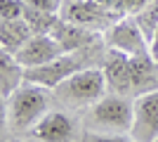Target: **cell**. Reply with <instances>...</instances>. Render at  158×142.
I'll use <instances>...</instances> for the list:
<instances>
[{"label":"cell","mask_w":158,"mask_h":142,"mask_svg":"<svg viewBox=\"0 0 158 142\" xmlns=\"http://www.w3.org/2000/svg\"><path fill=\"white\" fill-rule=\"evenodd\" d=\"M7 102V114L14 130H28L47 114L50 93L43 85H35L31 81H24L19 88L10 95Z\"/></svg>","instance_id":"cell-1"},{"label":"cell","mask_w":158,"mask_h":142,"mask_svg":"<svg viewBox=\"0 0 158 142\" xmlns=\"http://www.w3.org/2000/svg\"><path fill=\"white\" fill-rule=\"evenodd\" d=\"M135 102L127 95H104L90 109V126L92 133H127L132 130Z\"/></svg>","instance_id":"cell-2"},{"label":"cell","mask_w":158,"mask_h":142,"mask_svg":"<svg viewBox=\"0 0 158 142\" xmlns=\"http://www.w3.org/2000/svg\"><path fill=\"white\" fill-rule=\"evenodd\" d=\"M109 88L104 78V71L94 67L80 69L71 78H66L57 88V97L71 107H92L94 102H99L104 97V90Z\"/></svg>","instance_id":"cell-3"},{"label":"cell","mask_w":158,"mask_h":142,"mask_svg":"<svg viewBox=\"0 0 158 142\" xmlns=\"http://www.w3.org/2000/svg\"><path fill=\"white\" fill-rule=\"evenodd\" d=\"M59 17L83 28H90V31H102V28L106 31L118 19H123L116 12L106 10L104 5H99L97 0H64Z\"/></svg>","instance_id":"cell-4"},{"label":"cell","mask_w":158,"mask_h":142,"mask_svg":"<svg viewBox=\"0 0 158 142\" xmlns=\"http://www.w3.org/2000/svg\"><path fill=\"white\" fill-rule=\"evenodd\" d=\"M83 67V57L78 52H64L59 54L57 59L47 62L43 67H35V69H26V81L35 83V85H43V88H59L66 78H71L76 71H80Z\"/></svg>","instance_id":"cell-5"},{"label":"cell","mask_w":158,"mask_h":142,"mask_svg":"<svg viewBox=\"0 0 158 142\" xmlns=\"http://www.w3.org/2000/svg\"><path fill=\"white\" fill-rule=\"evenodd\" d=\"M104 36H106L109 50L125 52L127 57H137V54L151 52L149 38H146L144 31L139 28V24L135 21V17H123V19H118L111 28H106Z\"/></svg>","instance_id":"cell-6"},{"label":"cell","mask_w":158,"mask_h":142,"mask_svg":"<svg viewBox=\"0 0 158 142\" xmlns=\"http://www.w3.org/2000/svg\"><path fill=\"white\" fill-rule=\"evenodd\" d=\"M130 135L137 142L158 140V90L135 97V116H132Z\"/></svg>","instance_id":"cell-7"},{"label":"cell","mask_w":158,"mask_h":142,"mask_svg":"<svg viewBox=\"0 0 158 142\" xmlns=\"http://www.w3.org/2000/svg\"><path fill=\"white\" fill-rule=\"evenodd\" d=\"M31 135L38 142H73L76 123L66 111H47L31 128Z\"/></svg>","instance_id":"cell-8"},{"label":"cell","mask_w":158,"mask_h":142,"mask_svg":"<svg viewBox=\"0 0 158 142\" xmlns=\"http://www.w3.org/2000/svg\"><path fill=\"white\" fill-rule=\"evenodd\" d=\"M106 85L116 95H130L132 93V69H130V57L118 50H109L102 62Z\"/></svg>","instance_id":"cell-9"},{"label":"cell","mask_w":158,"mask_h":142,"mask_svg":"<svg viewBox=\"0 0 158 142\" xmlns=\"http://www.w3.org/2000/svg\"><path fill=\"white\" fill-rule=\"evenodd\" d=\"M59 54H64V50L52 36H33L14 57L24 69H35V67H43L47 62L57 59Z\"/></svg>","instance_id":"cell-10"},{"label":"cell","mask_w":158,"mask_h":142,"mask_svg":"<svg viewBox=\"0 0 158 142\" xmlns=\"http://www.w3.org/2000/svg\"><path fill=\"white\" fill-rule=\"evenodd\" d=\"M50 36L61 45L64 52H80V50L90 47L94 43V38H97L94 31L83 28V26H78V24H71V21L61 19V17H59V21L54 24V28H52Z\"/></svg>","instance_id":"cell-11"},{"label":"cell","mask_w":158,"mask_h":142,"mask_svg":"<svg viewBox=\"0 0 158 142\" xmlns=\"http://www.w3.org/2000/svg\"><path fill=\"white\" fill-rule=\"evenodd\" d=\"M132 69V93L144 95L158 90V62L151 57V52L130 57Z\"/></svg>","instance_id":"cell-12"},{"label":"cell","mask_w":158,"mask_h":142,"mask_svg":"<svg viewBox=\"0 0 158 142\" xmlns=\"http://www.w3.org/2000/svg\"><path fill=\"white\" fill-rule=\"evenodd\" d=\"M26 81V69L21 67L12 52L2 50L0 52V90L2 100H10V95Z\"/></svg>","instance_id":"cell-13"},{"label":"cell","mask_w":158,"mask_h":142,"mask_svg":"<svg viewBox=\"0 0 158 142\" xmlns=\"http://www.w3.org/2000/svg\"><path fill=\"white\" fill-rule=\"evenodd\" d=\"M31 26L26 24V19H12V21H2L0 24V43H2V50L17 54L21 47L26 45L33 38Z\"/></svg>","instance_id":"cell-14"},{"label":"cell","mask_w":158,"mask_h":142,"mask_svg":"<svg viewBox=\"0 0 158 142\" xmlns=\"http://www.w3.org/2000/svg\"><path fill=\"white\" fill-rule=\"evenodd\" d=\"M24 19H26V24L31 26V31H33L35 36H50V33H52V28H54V24L59 21V14L45 12V10H33V7H26Z\"/></svg>","instance_id":"cell-15"},{"label":"cell","mask_w":158,"mask_h":142,"mask_svg":"<svg viewBox=\"0 0 158 142\" xmlns=\"http://www.w3.org/2000/svg\"><path fill=\"white\" fill-rule=\"evenodd\" d=\"M132 17H135V21L139 24V28L144 31V36L151 43L153 33H156V28H158V0H146L144 7L137 14H132Z\"/></svg>","instance_id":"cell-16"},{"label":"cell","mask_w":158,"mask_h":142,"mask_svg":"<svg viewBox=\"0 0 158 142\" xmlns=\"http://www.w3.org/2000/svg\"><path fill=\"white\" fill-rule=\"evenodd\" d=\"M97 2L104 5L106 10L116 12L118 17H123V14H137L144 7L146 0H97Z\"/></svg>","instance_id":"cell-17"},{"label":"cell","mask_w":158,"mask_h":142,"mask_svg":"<svg viewBox=\"0 0 158 142\" xmlns=\"http://www.w3.org/2000/svg\"><path fill=\"white\" fill-rule=\"evenodd\" d=\"M24 12H26L24 0H0V17H2V21L24 19Z\"/></svg>","instance_id":"cell-18"},{"label":"cell","mask_w":158,"mask_h":142,"mask_svg":"<svg viewBox=\"0 0 158 142\" xmlns=\"http://www.w3.org/2000/svg\"><path fill=\"white\" fill-rule=\"evenodd\" d=\"M85 142H137L135 137H127L123 133H87Z\"/></svg>","instance_id":"cell-19"},{"label":"cell","mask_w":158,"mask_h":142,"mask_svg":"<svg viewBox=\"0 0 158 142\" xmlns=\"http://www.w3.org/2000/svg\"><path fill=\"white\" fill-rule=\"evenodd\" d=\"M26 7H33V10H45V12H52V14H59L64 0H24Z\"/></svg>","instance_id":"cell-20"},{"label":"cell","mask_w":158,"mask_h":142,"mask_svg":"<svg viewBox=\"0 0 158 142\" xmlns=\"http://www.w3.org/2000/svg\"><path fill=\"white\" fill-rule=\"evenodd\" d=\"M149 47H151V57L158 62V28H156V33H153L151 43H149Z\"/></svg>","instance_id":"cell-21"},{"label":"cell","mask_w":158,"mask_h":142,"mask_svg":"<svg viewBox=\"0 0 158 142\" xmlns=\"http://www.w3.org/2000/svg\"><path fill=\"white\" fill-rule=\"evenodd\" d=\"M156 142H158V140H156Z\"/></svg>","instance_id":"cell-22"}]
</instances>
